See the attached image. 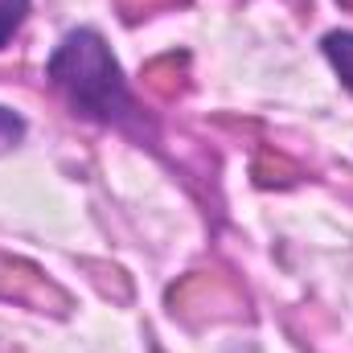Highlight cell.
Wrapping results in <instances>:
<instances>
[{
    "instance_id": "obj_2",
    "label": "cell",
    "mask_w": 353,
    "mask_h": 353,
    "mask_svg": "<svg viewBox=\"0 0 353 353\" xmlns=\"http://www.w3.org/2000/svg\"><path fill=\"white\" fill-rule=\"evenodd\" d=\"M321 46H325V58L333 62V70L341 74V83L353 90V33L350 29H337V33H329Z\"/></svg>"
},
{
    "instance_id": "obj_4",
    "label": "cell",
    "mask_w": 353,
    "mask_h": 353,
    "mask_svg": "<svg viewBox=\"0 0 353 353\" xmlns=\"http://www.w3.org/2000/svg\"><path fill=\"white\" fill-rule=\"evenodd\" d=\"M21 136H25V123H21V115H12L8 107H0V152H4V148H12Z\"/></svg>"
},
{
    "instance_id": "obj_3",
    "label": "cell",
    "mask_w": 353,
    "mask_h": 353,
    "mask_svg": "<svg viewBox=\"0 0 353 353\" xmlns=\"http://www.w3.org/2000/svg\"><path fill=\"white\" fill-rule=\"evenodd\" d=\"M25 17H29V0H0V46L21 29Z\"/></svg>"
},
{
    "instance_id": "obj_1",
    "label": "cell",
    "mask_w": 353,
    "mask_h": 353,
    "mask_svg": "<svg viewBox=\"0 0 353 353\" xmlns=\"http://www.w3.org/2000/svg\"><path fill=\"white\" fill-rule=\"evenodd\" d=\"M46 74L58 87V94L87 119L119 123V128H128L136 119V99L123 83V70L94 29L66 33V41L54 50Z\"/></svg>"
}]
</instances>
